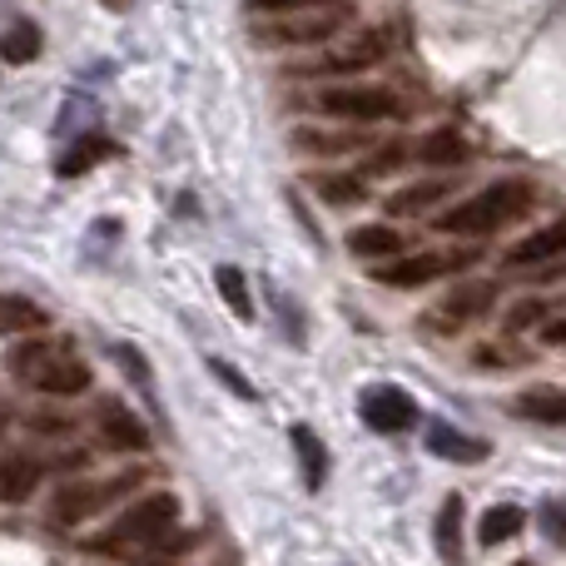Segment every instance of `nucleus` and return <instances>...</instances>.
Returning a JSON list of instances; mask_svg holds the SVG:
<instances>
[{"instance_id": "obj_19", "label": "nucleus", "mask_w": 566, "mask_h": 566, "mask_svg": "<svg viewBox=\"0 0 566 566\" xmlns=\"http://www.w3.org/2000/svg\"><path fill=\"white\" fill-rule=\"evenodd\" d=\"M50 323V313L40 303L20 298V293H0V333H40Z\"/></svg>"}, {"instance_id": "obj_10", "label": "nucleus", "mask_w": 566, "mask_h": 566, "mask_svg": "<svg viewBox=\"0 0 566 566\" xmlns=\"http://www.w3.org/2000/svg\"><path fill=\"white\" fill-rule=\"evenodd\" d=\"M422 448L442 462H458V468H478V462H488V452H492L482 438H472V432L452 428V422H442V418H432L428 428H422Z\"/></svg>"}, {"instance_id": "obj_22", "label": "nucleus", "mask_w": 566, "mask_h": 566, "mask_svg": "<svg viewBox=\"0 0 566 566\" xmlns=\"http://www.w3.org/2000/svg\"><path fill=\"white\" fill-rule=\"evenodd\" d=\"M412 155L422 159V165H438V169H452V165H462L468 159V139L458 135V129H438V135H428Z\"/></svg>"}, {"instance_id": "obj_23", "label": "nucleus", "mask_w": 566, "mask_h": 566, "mask_svg": "<svg viewBox=\"0 0 566 566\" xmlns=\"http://www.w3.org/2000/svg\"><path fill=\"white\" fill-rule=\"evenodd\" d=\"M40 55V25L35 20H15V25L0 35V60L6 65H30Z\"/></svg>"}, {"instance_id": "obj_16", "label": "nucleus", "mask_w": 566, "mask_h": 566, "mask_svg": "<svg viewBox=\"0 0 566 566\" xmlns=\"http://www.w3.org/2000/svg\"><path fill=\"white\" fill-rule=\"evenodd\" d=\"M289 442H293V452H298V462H303V482L318 492L323 478H328V448H323L318 432L303 428V422H293V428H289Z\"/></svg>"}, {"instance_id": "obj_32", "label": "nucleus", "mask_w": 566, "mask_h": 566, "mask_svg": "<svg viewBox=\"0 0 566 566\" xmlns=\"http://www.w3.org/2000/svg\"><path fill=\"white\" fill-rule=\"evenodd\" d=\"M408 155H412V149L402 145V139H392V145L373 149V155H368V165H363V169H368V175H392V169H398Z\"/></svg>"}, {"instance_id": "obj_25", "label": "nucleus", "mask_w": 566, "mask_h": 566, "mask_svg": "<svg viewBox=\"0 0 566 566\" xmlns=\"http://www.w3.org/2000/svg\"><path fill=\"white\" fill-rule=\"evenodd\" d=\"M219 293H224V303H229V313H234L239 323H254V298H249V283H244V269H234V264H219Z\"/></svg>"}, {"instance_id": "obj_30", "label": "nucleus", "mask_w": 566, "mask_h": 566, "mask_svg": "<svg viewBox=\"0 0 566 566\" xmlns=\"http://www.w3.org/2000/svg\"><path fill=\"white\" fill-rule=\"evenodd\" d=\"M537 522H542V532H547V542H557V547L566 552V497H552V502H542Z\"/></svg>"}, {"instance_id": "obj_17", "label": "nucleus", "mask_w": 566, "mask_h": 566, "mask_svg": "<svg viewBox=\"0 0 566 566\" xmlns=\"http://www.w3.org/2000/svg\"><path fill=\"white\" fill-rule=\"evenodd\" d=\"M293 145L313 149V155H353V149L373 145V139L358 135V129H298V135H293Z\"/></svg>"}, {"instance_id": "obj_21", "label": "nucleus", "mask_w": 566, "mask_h": 566, "mask_svg": "<svg viewBox=\"0 0 566 566\" xmlns=\"http://www.w3.org/2000/svg\"><path fill=\"white\" fill-rule=\"evenodd\" d=\"M348 249L358 259H392L402 249V234L392 224H363L348 234Z\"/></svg>"}, {"instance_id": "obj_15", "label": "nucleus", "mask_w": 566, "mask_h": 566, "mask_svg": "<svg viewBox=\"0 0 566 566\" xmlns=\"http://www.w3.org/2000/svg\"><path fill=\"white\" fill-rule=\"evenodd\" d=\"M512 412L527 422H547V428H566V392L562 388H532L512 402Z\"/></svg>"}, {"instance_id": "obj_31", "label": "nucleus", "mask_w": 566, "mask_h": 566, "mask_svg": "<svg viewBox=\"0 0 566 566\" xmlns=\"http://www.w3.org/2000/svg\"><path fill=\"white\" fill-rule=\"evenodd\" d=\"M478 363H488V368H522V363H532L527 348H507V343H482L478 348Z\"/></svg>"}, {"instance_id": "obj_37", "label": "nucleus", "mask_w": 566, "mask_h": 566, "mask_svg": "<svg viewBox=\"0 0 566 566\" xmlns=\"http://www.w3.org/2000/svg\"><path fill=\"white\" fill-rule=\"evenodd\" d=\"M512 566H537V562H512Z\"/></svg>"}, {"instance_id": "obj_18", "label": "nucleus", "mask_w": 566, "mask_h": 566, "mask_svg": "<svg viewBox=\"0 0 566 566\" xmlns=\"http://www.w3.org/2000/svg\"><path fill=\"white\" fill-rule=\"evenodd\" d=\"M438 557L448 566H462V497H442L438 507Z\"/></svg>"}, {"instance_id": "obj_4", "label": "nucleus", "mask_w": 566, "mask_h": 566, "mask_svg": "<svg viewBox=\"0 0 566 566\" xmlns=\"http://www.w3.org/2000/svg\"><path fill=\"white\" fill-rule=\"evenodd\" d=\"M313 105L333 119H353V125H382V119L408 115L398 90H388V85H328L313 95Z\"/></svg>"}, {"instance_id": "obj_9", "label": "nucleus", "mask_w": 566, "mask_h": 566, "mask_svg": "<svg viewBox=\"0 0 566 566\" xmlns=\"http://www.w3.org/2000/svg\"><path fill=\"white\" fill-rule=\"evenodd\" d=\"M135 482H139V472H129V478H115V482H75V488H60V497H55V522L75 527V522L95 517V512L105 507L115 492H129Z\"/></svg>"}, {"instance_id": "obj_3", "label": "nucleus", "mask_w": 566, "mask_h": 566, "mask_svg": "<svg viewBox=\"0 0 566 566\" xmlns=\"http://www.w3.org/2000/svg\"><path fill=\"white\" fill-rule=\"evenodd\" d=\"M10 368L40 392H55V398H75V392L90 388V368L85 358L65 348V343H50V338H30L10 353Z\"/></svg>"}, {"instance_id": "obj_29", "label": "nucleus", "mask_w": 566, "mask_h": 566, "mask_svg": "<svg viewBox=\"0 0 566 566\" xmlns=\"http://www.w3.org/2000/svg\"><path fill=\"white\" fill-rule=\"evenodd\" d=\"M209 373H214V378L224 382V388L234 392V398H244V402H254V398H259V388L244 378V373L234 368V363H224V358H209Z\"/></svg>"}, {"instance_id": "obj_5", "label": "nucleus", "mask_w": 566, "mask_h": 566, "mask_svg": "<svg viewBox=\"0 0 566 566\" xmlns=\"http://www.w3.org/2000/svg\"><path fill=\"white\" fill-rule=\"evenodd\" d=\"M175 522H179V502L169 497V492H149V497H139L135 507L109 527L105 542L109 547H155V542L169 537Z\"/></svg>"}, {"instance_id": "obj_1", "label": "nucleus", "mask_w": 566, "mask_h": 566, "mask_svg": "<svg viewBox=\"0 0 566 566\" xmlns=\"http://www.w3.org/2000/svg\"><path fill=\"white\" fill-rule=\"evenodd\" d=\"M537 205V189L527 185V179H497V185H488L482 195L462 199L458 209H448V214L438 219L442 234H492V229L512 224V219H522L527 209Z\"/></svg>"}, {"instance_id": "obj_35", "label": "nucleus", "mask_w": 566, "mask_h": 566, "mask_svg": "<svg viewBox=\"0 0 566 566\" xmlns=\"http://www.w3.org/2000/svg\"><path fill=\"white\" fill-rule=\"evenodd\" d=\"M542 343H566V318L542 323Z\"/></svg>"}, {"instance_id": "obj_11", "label": "nucleus", "mask_w": 566, "mask_h": 566, "mask_svg": "<svg viewBox=\"0 0 566 566\" xmlns=\"http://www.w3.org/2000/svg\"><path fill=\"white\" fill-rule=\"evenodd\" d=\"M492 303H497V283H492V279L458 283V289H452L448 298L438 303V318H432V323H442V328H462V323L482 318Z\"/></svg>"}, {"instance_id": "obj_27", "label": "nucleus", "mask_w": 566, "mask_h": 566, "mask_svg": "<svg viewBox=\"0 0 566 566\" xmlns=\"http://www.w3.org/2000/svg\"><path fill=\"white\" fill-rule=\"evenodd\" d=\"M308 185L318 189V199H328V205H338V209L343 205H363V195H368L358 175H313Z\"/></svg>"}, {"instance_id": "obj_36", "label": "nucleus", "mask_w": 566, "mask_h": 566, "mask_svg": "<svg viewBox=\"0 0 566 566\" xmlns=\"http://www.w3.org/2000/svg\"><path fill=\"white\" fill-rule=\"evenodd\" d=\"M105 6H109V10H119V6H125V0H105Z\"/></svg>"}, {"instance_id": "obj_26", "label": "nucleus", "mask_w": 566, "mask_h": 566, "mask_svg": "<svg viewBox=\"0 0 566 566\" xmlns=\"http://www.w3.org/2000/svg\"><path fill=\"white\" fill-rule=\"evenodd\" d=\"M115 155V145H109L105 135H85V139H75V149H70L65 159H60V175L65 179H75V175H85V169H95L99 159H109Z\"/></svg>"}, {"instance_id": "obj_13", "label": "nucleus", "mask_w": 566, "mask_h": 566, "mask_svg": "<svg viewBox=\"0 0 566 566\" xmlns=\"http://www.w3.org/2000/svg\"><path fill=\"white\" fill-rule=\"evenodd\" d=\"M566 254V214L557 224H542L537 234H527L522 244L507 249V264L512 269H532V264H552V259Z\"/></svg>"}, {"instance_id": "obj_6", "label": "nucleus", "mask_w": 566, "mask_h": 566, "mask_svg": "<svg viewBox=\"0 0 566 566\" xmlns=\"http://www.w3.org/2000/svg\"><path fill=\"white\" fill-rule=\"evenodd\" d=\"M382 55H388V35H382V30H358V35H348L343 45L323 50V55L303 70H318V75H358V70L378 65Z\"/></svg>"}, {"instance_id": "obj_28", "label": "nucleus", "mask_w": 566, "mask_h": 566, "mask_svg": "<svg viewBox=\"0 0 566 566\" xmlns=\"http://www.w3.org/2000/svg\"><path fill=\"white\" fill-rule=\"evenodd\" d=\"M547 313H552L547 298H522L517 308H507L502 328H507V333H522V328H532V323H547Z\"/></svg>"}, {"instance_id": "obj_20", "label": "nucleus", "mask_w": 566, "mask_h": 566, "mask_svg": "<svg viewBox=\"0 0 566 566\" xmlns=\"http://www.w3.org/2000/svg\"><path fill=\"white\" fill-rule=\"evenodd\" d=\"M35 488H40V462L0 458V502H25Z\"/></svg>"}, {"instance_id": "obj_24", "label": "nucleus", "mask_w": 566, "mask_h": 566, "mask_svg": "<svg viewBox=\"0 0 566 566\" xmlns=\"http://www.w3.org/2000/svg\"><path fill=\"white\" fill-rule=\"evenodd\" d=\"M522 507H512V502H502V507L482 512V527H478V542L482 547H497V542H512L522 532Z\"/></svg>"}, {"instance_id": "obj_7", "label": "nucleus", "mask_w": 566, "mask_h": 566, "mask_svg": "<svg viewBox=\"0 0 566 566\" xmlns=\"http://www.w3.org/2000/svg\"><path fill=\"white\" fill-rule=\"evenodd\" d=\"M472 264V254H412L402 259V264H373L368 274L378 283H388V289H422V283H432L438 274H452V269Z\"/></svg>"}, {"instance_id": "obj_14", "label": "nucleus", "mask_w": 566, "mask_h": 566, "mask_svg": "<svg viewBox=\"0 0 566 566\" xmlns=\"http://www.w3.org/2000/svg\"><path fill=\"white\" fill-rule=\"evenodd\" d=\"M452 179H422V185H408V189H398V195H388V214L392 219H412V214H428L432 205H442V199L452 195Z\"/></svg>"}, {"instance_id": "obj_34", "label": "nucleus", "mask_w": 566, "mask_h": 566, "mask_svg": "<svg viewBox=\"0 0 566 566\" xmlns=\"http://www.w3.org/2000/svg\"><path fill=\"white\" fill-rule=\"evenodd\" d=\"M298 6H323V0H249V10H264V15H279V10H298Z\"/></svg>"}, {"instance_id": "obj_12", "label": "nucleus", "mask_w": 566, "mask_h": 566, "mask_svg": "<svg viewBox=\"0 0 566 566\" xmlns=\"http://www.w3.org/2000/svg\"><path fill=\"white\" fill-rule=\"evenodd\" d=\"M99 438H105V448H115V452H145L149 448L145 422L115 398L99 402Z\"/></svg>"}, {"instance_id": "obj_8", "label": "nucleus", "mask_w": 566, "mask_h": 566, "mask_svg": "<svg viewBox=\"0 0 566 566\" xmlns=\"http://www.w3.org/2000/svg\"><path fill=\"white\" fill-rule=\"evenodd\" d=\"M358 418L368 422L373 432H408L412 422H418V402L408 398L402 388H368L358 398Z\"/></svg>"}, {"instance_id": "obj_2", "label": "nucleus", "mask_w": 566, "mask_h": 566, "mask_svg": "<svg viewBox=\"0 0 566 566\" xmlns=\"http://www.w3.org/2000/svg\"><path fill=\"white\" fill-rule=\"evenodd\" d=\"M348 25H353L348 0H323V6L279 10V15H269L264 25L254 30V35H259V45H274V50H308V45H323V40L343 35Z\"/></svg>"}, {"instance_id": "obj_33", "label": "nucleus", "mask_w": 566, "mask_h": 566, "mask_svg": "<svg viewBox=\"0 0 566 566\" xmlns=\"http://www.w3.org/2000/svg\"><path fill=\"white\" fill-rule=\"evenodd\" d=\"M115 358H119V363H125V368H129V373H135V382H139V388H149V363H145V358H139V353H135V348H125V343H119V348H115Z\"/></svg>"}]
</instances>
